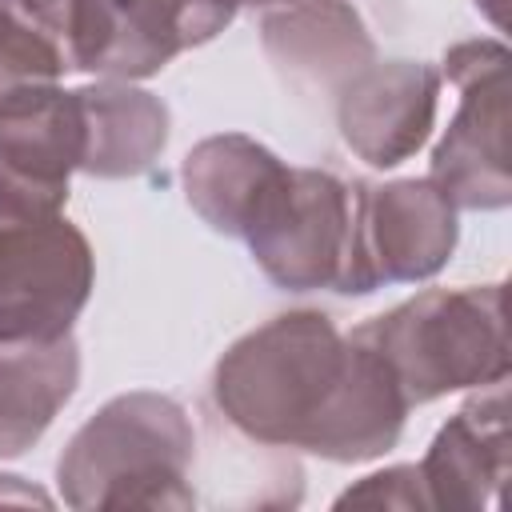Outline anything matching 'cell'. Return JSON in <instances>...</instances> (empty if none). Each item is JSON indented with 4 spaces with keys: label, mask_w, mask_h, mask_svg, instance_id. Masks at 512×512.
I'll list each match as a JSON object with an SVG mask.
<instances>
[{
    "label": "cell",
    "mask_w": 512,
    "mask_h": 512,
    "mask_svg": "<svg viewBox=\"0 0 512 512\" xmlns=\"http://www.w3.org/2000/svg\"><path fill=\"white\" fill-rule=\"evenodd\" d=\"M500 4H504V0H476V8H484V12H488V20H492L496 28L504 24V12H500Z\"/></svg>",
    "instance_id": "19"
},
{
    "label": "cell",
    "mask_w": 512,
    "mask_h": 512,
    "mask_svg": "<svg viewBox=\"0 0 512 512\" xmlns=\"http://www.w3.org/2000/svg\"><path fill=\"white\" fill-rule=\"evenodd\" d=\"M196 428L164 392H120L88 416L56 460L60 500L92 508H196Z\"/></svg>",
    "instance_id": "2"
},
{
    "label": "cell",
    "mask_w": 512,
    "mask_h": 512,
    "mask_svg": "<svg viewBox=\"0 0 512 512\" xmlns=\"http://www.w3.org/2000/svg\"><path fill=\"white\" fill-rule=\"evenodd\" d=\"M80 124V172L96 180L144 176L168 144V104L132 80H96L72 88Z\"/></svg>",
    "instance_id": "13"
},
{
    "label": "cell",
    "mask_w": 512,
    "mask_h": 512,
    "mask_svg": "<svg viewBox=\"0 0 512 512\" xmlns=\"http://www.w3.org/2000/svg\"><path fill=\"white\" fill-rule=\"evenodd\" d=\"M352 336L388 364L408 408L508 380L504 284L424 288Z\"/></svg>",
    "instance_id": "3"
},
{
    "label": "cell",
    "mask_w": 512,
    "mask_h": 512,
    "mask_svg": "<svg viewBox=\"0 0 512 512\" xmlns=\"http://www.w3.org/2000/svg\"><path fill=\"white\" fill-rule=\"evenodd\" d=\"M236 4H288V0H236Z\"/></svg>",
    "instance_id": "20"
},
{
    "label": "cell",
    "mask_w": 512,
    "mask_h": 512,
    "mask_svg": "<svg viewBox=\"0 0 512 512\" xmlns=\"http://www.w3.org/2000/svg\"><path fill=\"white\" fill-rule=\"evenodd\" d=\"M260 48L304 96H332L376 60V40L348 0H288L260 20Z\"/></svg>",
    "instance_id": "12"
},
{
    "label": "cell",
    "mask_w": 512,
    "mask_h": 512,
    "mask_svg": "<svg viewBox=\"0 0 512 512\" xmlns=\"http://www.w3.org/2000/svg\"><path fill=\"white\" fill-rule=\"evenodd\" d=\"M80 172L76 100L64 88L0 116V220H40L68 204Z\"/></svg>",
    "instance_id": "10"
},
{
    "label": "cell",
    "mask_w": 512,
    "mask_h": 512,
    "mask_svg": "<svg viewBox=\"0 0 512 512\" xmlns=\"http://www.w3.org/2000/svg\"><path fill=\"white\" fill-rule=\"evenodd\" d=\"M80 348L60 340H0V460L24 456L76 396Z\"/></svg>",
    "instance_id": "15"
},
{
    "label": "cell",
    "mask_w": 512,
    "mask_h": 512,
    "mask_svg": "<svg viewBox=\"0 0 512 512\" xmlns=\"http://www.w3.org/2000/svg\"><path fill=\"white\" fill-rule=\"evenodd\" d=\"M348 368V336L328 312L292 308L224 348L212 404L232 432L260 448L304 452Z\"/></svg>",
    "instance_id": "1"
},
{
    "label": "cell",
    "mask_w": 512,
    "mask_h": 512,
    "mask_svg": "<svg viewBox=\"0 0 512 512\" xmlns=\"http://www.w3.org/2000/svg\"><path fill=\"white\" fill-rule=\"evenodd\" d=\"M508 44L460 40L444 52L440 76L460 92L456 116L432 148L428 180L468 212H500L512 204L508 168Z\"/></svg>",
    "instance_id": "5"
},
{
    "label": "cell",
    "mask_w": 512,
    "mask_h": 512,
    "mask_svg": "<svg viewBox=\"0 0 512 512\" xmlns=\"http://www.w3.org/2000/svg\"><path fill=\"white\" fill-rule=\"evenodd\" d=\"M4 500H16V504H52V496L48 492H40V488H28L20 476H12V472H0V504Z\"/></svg>",
    "instance_id": "18"
},
{
    "label": "cell",
    "mask_w": 512,
    "mask_h": 512,
    "mask_svg": "<svg viewBox=\"0 0 512 512\" xmlns=\"http://www.w3.org/2000/svg\"><path fill=\"white\" fill-rule=\"evenodd\" d=\"M508 380L476 388L456 416L440 424L420 468L428 508L484 512L508 480Z\"/></svg>",
    "instance_id": "11"
},
{
    "label": "cell",
    "mask_w": 512,
    "mask_h": 512,
    "mask_svg": "<svg viewBox=\"0 0 512 512\" xmlns=\"http://www.w3.org/2000/svg\"><path fill=\"white\" fill-rule=\"evenodd\" d=\"M236 0H68V64L100 80H148L216 40Z\"/></svg>",
    "instance_id": "6"
},
{
    "label": "cell",
    "mask_w": 512,
    "mask_h": 512,
    "mask_svg": "<svg viewBox=\"0 0 512 512\" xmlns=\"http://www.w3.org/2000/svg\"><path fill=\"white\" fill-rule=\"evenodd\" d=\"M348 504H368V508H428L420 468L416 464H392V468L368 472L364 480H356L352 488H344L336 496V508H348Z\"/></svg>",
    "instance_id": "17"
},
{
    "label": "cell",
    "mask_w": 512,
    "mask_h": 512,
    "mask_svg": "<svg viewBox=\"0 0 512 512\" xmlns=\"http://www.w3.org/2000/svg\"><path fill=\"white\" fill-rule=\"evenodd\" d=\"M92 284V244L64 212L0 220V340L68 336Z\"/></svg>",
    "instance_id": "8"
},
{
    "label": "cell",
    "mask_w": 512,
    "mask_h": 512,
    "mask_svg": "<svg viewBox=\"0 0 512 512\" xmlns=\"http://www.w3.org/2000/svg\"><path fill=\"white\" fill-rule=\"evenodd\" d=\"M288 164L260 140L244 132H216L192 144L180 164V184L188 208L220 236L240 240L260 196L276 184Z\"/></svg>",
    "instance_id": "14"
},
{
    "label": "cell",
    "mask_w": 512,
    "mask_h": 512,
    "mask_svg": "<svg viewBox=\"0 0 512 512\" xmlns=\"http://www.w3.org/2000/svg\"><path fill=\"white\" fill-rule=\"evenodd\" d=\"M356 180L328 168H284L260 196L244 244L260 272L284 292L344 288L352 256Z\"/></svg>",
    "instance_id": "4"
},
{
    "label": "cell",
    "mask_w": 512,
    "mask_h": 512,
    "mask_svg": "<svg viewBox=\"0 0 512 512\" xmlns=\"http://www.w3.org/2000/svg\"><path fill=\"white\" fill-rule=\"evenodd\" d=\"M440 68L424 60H372L336 92V128L344 148L368 168H396L412 160L432 128L440 104Z\"/></svg>",
    "instance_id": "9"
},
{
    "label": "cell",
    "mask_w": 512,
    "mask_h": 512,
    "mask_svg": "<svg viewBox=\"0 0 512 512\" xmlns=\"http://www.w3.org/2000/svg\"><path fill=\"white\" fill-rule=\"evenodd\" d=\"M460 220L428 176L388 184L356 180L352 256L340 296H368L384 284L432 280L456 252Z\"/></svg>",
    "instance_id": "7"
},
{
    "label": "cell",
    "mask_w": 512,
    "mask_h": 512,
    "mask_svg": "<svg viewBox=\"0 0 512 512\" xmlns=\"http://www.w3.org/2000/svg\"><path fill=\"white\" fill-rule=\"evenodd\" d=\"M72 72L60 36L36 0H0V116L60 88Z\"/></svg>",
    "instance_id": "16"
}]
</instances>
